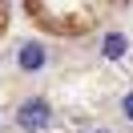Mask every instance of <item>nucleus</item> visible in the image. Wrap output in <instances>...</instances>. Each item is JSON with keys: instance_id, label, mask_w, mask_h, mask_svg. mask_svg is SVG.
I'll list each match as a JSON object with an SVG mask.
<instances>
[{"instance_id": "f257e3e1", "label": "nucleus", "mask_w": 133, "mask_h": 133, "mask_svg": "<svg viewBox=\"0 0 133 133\" xmlns=\"http://www.w3.org/2000/svg\"><path fill=\"white\" fill-rule=\"evenodd\" d=\"M16 121H20V129L36 133V129H44L52 121V109H49V101H24L20 113H16Z\"/></svg>"}, {"instance_id": "f03ea898", "label": "nucleus", "mask_w": 133, "mask_h": 133, "mask_svg": "<svg viewBox=\"0 0 133 133\" xmlns=\"http://www.w3.org/2000/svg\"><path fill=\"white\" fill-rule=\"evenodd\" d=\"M44 65V49L41 44H24L20 49V69H41Z\"/></svg>"}, {"instance_id": "7ed1b4c3", "label": "nucleus", "mask_w": 133, "mask_h": 133, "mask_svg": "<svg viewBox=\"0 0 133 133\" xmlns=\"http://www.w3.org/2000/svg\"><path fill=\"white\" fill-rule=\"evenodd\" d=\"M125 49H129V44H125L121 32H109V36H105V57H109V61H121Z\"/></svg>"}, {"instance_id": "20e7f679", "label": "nucleus", "mask_w": 133, "mask_h": 133, "mask_svg": "<svg viewBox=\"0 0 133 133\" xmlns=\"http://www.w3.org/2000/svg\"><path fill=\"white\" fill-rule=\"evenodd\" d=\"M125 117H129V121H133V93H129V97H125Z\"/></svg>"}]
</instances>
